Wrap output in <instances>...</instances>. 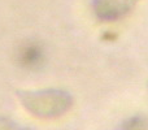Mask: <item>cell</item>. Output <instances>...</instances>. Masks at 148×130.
<instances>
[{
	"label": "cell",
	"mask_w": 148,
	"mask_h": 130,
	"mask_svg": "<svg viewBox=\"0 0 148 130\" xmlns=\"http://www.w3.org/2000/svg\"><path fill=\"white\" fill-rule=\"evenodd\" d=\"M139 0H94V12L101 21H117L133 10Z\"/></svg>",
	"instance_id": "obj_2"
},
{
	"label": "cell",
	"mask_w": 148,
	"mask_h": 130,
	"mask_svg": "<svg viewBox=\"0 0 148 130\" xmlns=\"http://www.w3.org/2000/svg\"><path fill=\"white\" fill-rule=\"evenodd\" d=\"M0 130H31L30 128L21 126L20 124L5 117H0Z\"/></svg>",
	"instance_id": "obj_5"
},
{
	"label": "cell",
	"mask_w": 148,
	"mask_h": 130,
	"mask_svg": "<svg viewBox=\"0 0 148 130\" xmlns=\"http://www.w3.org/2000/svg\"><path fill=\"white\" fill-rule=\"evenodd\" d=\"M17 95L25 109L40 118L60 117L73 105L72 95L62 90L48 89L39 91H18Z\"/></svg>",
	"instance_id": "obj_1"
},
{
	"label": "cell",
	"mask_w": 148,
	"mask_h": 130,
	"mask_svg": "<svg viewBox=\"0 0 148 130\" xmlns=\"http://www.w3.org/2000/svg\"><path fill=\"white\" fill-rule=\"evenodd\" d=\"M43 60H44L43 50H42V47L38 43L29 42V43H25L20 48L18 61L25 68H29V69L38 68L43 63Z\"/></svg>",
	"instance_id": "obj_3"
},
{
	"label": "cell",
	"mask_w": 148,
	"mask_h": 130,
	"mask_svg": "<svg viewBox=\"0 0 148 130\" xmlns=\"http://www.w3.org/2000/svg\"><path fill=\"white\" fill-rule=\"evenodd\" d=\"M120 130H148V122L142 117H133L122 124Z\"/></svg>",
	"instance_id": "obj_4"
}]
</instances>
